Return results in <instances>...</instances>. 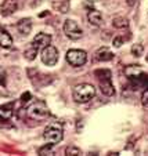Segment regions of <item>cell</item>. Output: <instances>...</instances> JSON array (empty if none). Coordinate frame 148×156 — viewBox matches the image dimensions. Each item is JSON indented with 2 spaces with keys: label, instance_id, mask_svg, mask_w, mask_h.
Segmentation results:
<instances>
[{
  "label": "cell",
  "instance_id": "cell-1",
  "mask_svg": "<svg viewBox=\"0 0 148 156\" xmlns=\"http://www.w3.org/2000/svg\"><path fill=\"white\" fill-rule=\"evenodd\" d=\"M96 95V88L93 84L89 83H82V84H78L74 88V100L79 104H85L89 102L90 100H93Z\"/></svg>",
  "mask_w": 148,
  "mask_h": 156
},
{
  "label": "cell",
  "instance_id": "cell-2",
  "mask_svg": "<svg viewBox=\"0 0 148 156\" xmlns=\"http://www.w3.org/2000/svg\"><path fill=\"white\" fill-rule=\"evenodd\" d=\"M27 113L33 120H46L50 116V111H49L47 105L42 101H35L33 104H31L29 108L27 109Z\"/></svg>",
  "mask_w": 148,
  "mask_h": 156
},
{
  "label": "cell",
  "instance_id": "cell-3",
  "mask_svg": "<svg viewBox=\"0 0 148 156\" xmlns=\"http://www.w3.org/2000/svg\"><path fill=\"white\" fill-rule=\"evenodd\" d=\"M43 138L47 144H58L60 141L62 140V127L61 124L54 123L50 124V126L46 127L45 134H43Z\"/></svg>",
  "mask_w": 148,
  "mask_h": 156
},
{
  "label": "cell",
  "instance_id": "cell-4",
  "mask_svg": "<svg viewBox=\"0 0 148 156\" xmlns=\"http://www.w3.org/2000/svg\"><path fill=\"white\" fill-rule=\"evenodd\" d=\"M67 61L72 65V66H82L86 64L87 61V53L83 50H78V48H72L67 53Z\"/></svg>",
  "mask_w": 148,
  "mask_h": 156
},
{
  "label": "cell",
  "instance_id": "cell-5",
  "mask_svg": "<svg viewBox=\"0 0 148 156\" xmlns=\"http://www.w3.org/2000/svg\"><path fill=\"white\" fill-rule=\"evenodd\" d=\"M64 33L67 35V37L71 40H79L83 36L82 28L78 25V22H75L74 20H67L64 24Z\"/></svg>",
  "mask_w": 148,
  "mask_h": 156
},
{
  "label": "cell",
  "instance_id": "cell-6",
  "mask_svg": "<svg viewBox=\"0 0 148 156\" xmlns=\"http://www.w3.org/2000/svg\"><path fill=\"white\" fill-rule=\"evenodd\" d=\"M42 61L47 66H53L58 61V50L54 46H46L42 48Z\"/></svg>",
  "mask_w": 148,
  "mask_h": 156
},
{
  "label": "cell",
  "instance_id": "cell-7",
  "mask_svg": "<svg viewBox=\"0 0 148 156\" xmlns=\"http://www.w3.org/2000/svg\"><path fill=\"white\" fill-rule=\"evenodd\" d=\"M50 43H51L50 35H47V33H38V35L33 37V40L31 44L39 50V48H43V47H46V46H49Z\"/></svg>",
  "mask_w": 148,
  "mask_h": 156
},
{
  "label": "cell",
  "instance_id": "cell-8",
  "mask_svg": "<svg viewBox=\"0 0 148 156\" xmlns=\"http://www.w3.org/2000/svg\"><path fill=\"white\" fill-rule=\"evenodd\" d=\"M18 9V2L17 0H4L2 3V7H0V11L4 17H9V15L14 14Z\"/></svg>",
  "mask_w": 148,
  "mask_h": 156
},
{
  "label": "cell",
  "instance_id": "cell-9",
  "mask_svg": "<svg viewBox=\"0 0 148 156\" xmlns=\"http://www.w3.org/2000/svg\"><path fill=\"white\" fill-rule=\"evenodd\" d=\"M143 69L140 68L139 65H130V66H126L125 68V75H126V77H129V79H133V80H139L140 77L143 76Z\"/></svg>",
  "mask_w": 148,
  "mask_h": 156
},
{
  "label": "cell",
  "instance_id": "cell-10",
  "mask_svg": "<svg viewBox=\"0 0 148 156\" xmlns=\"http://www.w3.org/2000/svg\"><path fill=\"white\" fill-rule=\"evenodd\" d=\"M17 29L21 35L28 36L31 33V29H32V21L31 18H22L17 22Z\"/></svg>",
  "mask_w": 148,
  "mask_h": 156
},
{
  "label": "cell",
  "instance_id": "cell-11",
  "mask_svg": "<svg viewBox=\"0 0 148 156\" xmlns=\"http://www.w3.org/2000/svg\"><path fill=\"white\" fill-rule=\"evenodd\" d=\"M112 58H114V54L108 47H101V48H98V50L96 51V59L100 61V62L111 61Z\"/></svg>",
  "mask_w": 148,
  "mask_h": 156
},
{
  "label": "cell",
  "instance_id": "cell-12",
  "mask_svg": "<svg viewBox=\"0 0 148 156\" xmlns=\"http://www.w3.org/2000/svg\"><path fill=\"white\" fill-rule=\"evenodd\" d=\"M100 82V88L103 94H105L107 97H112L115 94V88H114V84L111 83V79L108 80H98Z\"/></svg>",
  "mask_w": 148,
  "mask_h": 156
},
{
  "label": "cell",
  "instance_id": "cell-13",
  "mask_svg": "<svg viewBox=\"0 0 148 156\" xmlns=\"http://www.w3.org/2000/svg\"><path fill=\"white\" fill-rule=\"evenodd\" d=\"M11 44H13L11 35H10L6 29L0 28V47L7 48V47H11Z\"/></svg>",
  "mask_w": 148,
  "mask_h": 156
},
{
  "label": "cell",
  "instance_id": "cell-14",
  "mask_svg": "<svg viewBox=\"0 0 148 156\" xmlns=\"http://www.w3.org/2000/svg\"><path fill=\"white\" fill-rule=\"evenodd\" d=\"M87 18H89V22L93 27H100L103 24V15L97 10H90L89 14H87Z\"/></svg>",
  "mask_w": 148,
  "mask_h": 156
},
{
  "label": "cell",
  "instance_id": "cell-15",
  "mask_svg": "<svg viewBox=\"0 0 148 156\" xmlns=\"http://www.w3.org/2000/svg\"><path fill=\"white\" fill-rule=\"evenodd\" d=\"M112 25L116 29H126V28H129V21L125 17H118L112 21Z\"/></svg>",
  "mask_w": 148,
  "mask_h": 156
},
{
  "label": "cell",
  "instance_id": "cell-16",
  "mask_svg": "<svg viewBox=\"0 0 148 156\" xmlns=\"http://www.w3.org/2000/svg\"><path fill=\"white\" fill-rule=\"evenodd\" d=\"M94 75L98 80H108L112 77V73H111L110 69H97L94 72Z\"/></svg>",
  "mask_w": 148,
  "mask_h": 156
},
{
  "label": "cell",
  "instance_id": "cell-17",
  "mask_svg": "<svg viewBox=\"0 0 148 156\" xmlns=\"http://www.w3.org/2000/svg\"><path fill=\"white\" fill-rule=\"evenodd\" d=\"M13 105H4L0 106V118L2 119H9L13 113Z\"/></svg>",
  "mask_w": 148,
  "mask_h": 156
},
{
  "label": "cell",
  "instance_id": "cell-18",
  "mask_svg": "<svg viewBox=\"0 0 148 156\" xmlns=\"http://www.w3.org/2000/svg\"><path fill=\"white\" fill-rule=\"evenodd\" d=\"M36 54H38V48L33 47L32 44H31V47L25 50L24 55H25V58H27L28 61H33V59L36 58Z\"/></svg>",
  "mask_w": 148,
  "mask_h": 156
},
{
  "label": "cell",
  "instance_id": "cell-19",
  "mask_svg": "<svg viewBox=\"0 0 148 156\" xmlns=\"http://www.w3.org/2000/svg\"><path fill=\"white\" fill-rule=\"evenodd\" d=\"M143 53H144V47H143V44H133V47H132V54L134 57H141Z\"/></svg>",
  "mask_w": 148,
  "mask_h": 156
},
{
  "label": "cell",
  "instance_id": "cell-20",
  "mask_svg": "<svg viewBox=\"0 0 148 156\" xmlns=\"http://www.w3.org/2000/svg\"><path fill=\"white\" fill-rule=\"evenodd\" d=\"M39 153L40 155H53V144H47L45 148H40Z\"/></svg>",
  "mask_w": 148,
  "mask_h": 156
},
{
  "label": "cell",
  "instance_id": "cell-21",
  "mask_svg": "<svg viewBox=\"0 0 148 156\" xmlns=\"http://www.w3.org/2000/svg\"><path fill=\"white\" fill-rule=\"evenodd\" d=\"M65 153L67 155H82V151H80L79 148H76V147H71V148H68V149L65 151Z\"/></svg>",
  "mask_w": 148,
  "mask_h": 156
},
{
  "label": "cell",
  "instance_id": "cell-22",
  "mask_svg": "<svg viewBox=\"0 0 148 156\" xmlns=\"http://www.w3.org/2000/svg\"><path fill=\"white\" fill-rule=\"evenodd\" d=\"M141 102H143V105L144 106H148V86H147V88L144 90V93H143Z\"/></svg>",
  "mask_w": 148,
  "mask_h": 156
},
{
  "label": "cell",
  "instance_id": "cell-23",
  "mask_svg": "<svg viewBox=\"0 0 148 156\" xmlns=\"http://www.w3.org/2000/svg\"><path fill=\"white\" fill-rule=\"evenodd\" d=\"M0 86H6V72L3 68H0Z\"/></svg>",
  "mask_w": 148,
  "mask_h": 156
},
{
  "label": "cell",
  "instance_id": "cell-24",
  "mask_svg": "<svg viewBox=\"0 0 148 156\" xmlns=\"http://www.w3.org/2000/svg\"><path fill=\"white\" fill-rule=\"evenodd\" d=\"M123 41H125V39L122 37V36L115 37V39H114V46H115V47H121L122 44H123Z\"/></svg>",
  "mask_w": 148,
  "mask_h": 156
},
{
  "label": "cell",
  "instance_id": "cell-25",
  "mask_svg": "<svg viewBox=\"0 0 148 156\" xmlns=\"http://www.w3.org/2000/svg\"><path fill=\"white\" fill-rule=\"evenodd\" d=\"M29 98H31V94L29 93H25V94L21 97V102H27V101H29Z\"/></svg>",
  "mask_w": 148,
  "mask_h": 156
},
{
  "label": "cell",
  "instance_id": "cell-26",
  "mask_svg": "<svg viewBox=\"0 0 148 156\" xmlns=\"http://www.w3.org/2000/svg\"><path fill=\"white\" fill-rule=\"evenodd\" d=\"M134 3H136V0H128V4H129V6H134Z\"/></svg>",
  "mask_w": 148,
  "mask_h": 156
},
{
  "label": "cell",
  "instance_id": "cell-27",
  "mask_svg": "<svg viewBox=\"0 0 148 156\" xmlns=\"http://www.w3.org/2000/svg\"><path fill=\"white\" fill-rule=\"evenodd\" d=\"M147 61H148V57H147Z\"/></svg>",
  "mask_w": 148,
  "mask_h": 156
}]
</instances>
